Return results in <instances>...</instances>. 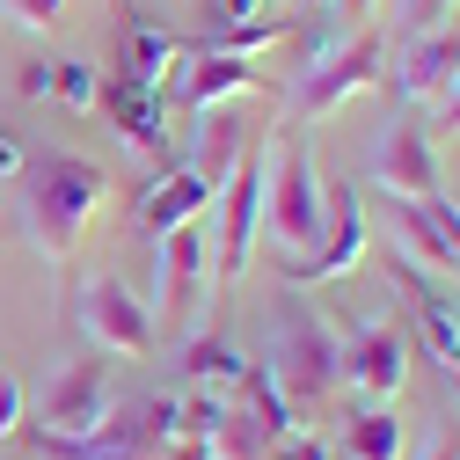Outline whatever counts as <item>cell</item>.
Wrapping results in <instances>:
<instances>
[{"label":"cell","mask_w":460,"mask_h":460,"mask_svg":"<svg viewBox=\"0 0 460 460\" xmlns=\"http://www.w3.org/2000/svg\"><path fill=\"white\" fill-rule=\"evenodd\" d=\"M15 190H22V226H30L44 263H74L81 234L110 205V176L95 161H81V154H30Z\"/></svg>","instance_id":"cell-1"},{"label":"cell","mask_w":460,"mask_h":460,"mask_svg":"<svg viewBox=\"0 0 460 460\" xmlns=\"http://www.w3.org/2000/svg\"><path fill=\"white\" fill-rule=\"evenodd\" d=\"M176 431H183V394H154V402H132V410H110V424H95L88 438L22 424V446L44 460H161V446Z\"/></svg>","instance_id":"cell-2"},{"label":"cell","mask_w":460,"mask_h":460,"mask_svg":"<svg viewBox=\"0 0 460 460\" xmlns=\"http://www.w3.org/2000/svg\"><path fill=\"white\" fill-rule=\"evenodd\" d=\"M263 373L278 380V394L293 402V417H300V431H307V417L336 394V329H329L322 314H307V307H285Z\"/></svg>","instance_id":"cell-3"},{"label":"cell","mask_w":460,"mask_h":460,"mask_svg":"<svg viewBox=\"0 0 460 460\" xmlns=\"http://www.w3.org/2000/svg\"><path fill=\"white\" fill-rule=\"evenodd\" d=\"M263 219L278 256H314L322 219H329V183L314 176V161L300 146H270V183H263Z\"/></svg>","instance_id":"cell-4"},{"label":"cell","mask_w":460,"mask_h":460,"mask_svg":"<svg viewBox=\"0 0 460 460\" xmlns=\"http://www.w3.org/2000/svg\"><path fill=\"white\" fill-rule=\"evenodd\" d=\"M380 74H387V37L366 22L358 37H343V44L322 51V59H307V74H300V88H293V118H300V125L336 118V110L351 102V95H366Z\"/></svg>","instance_id":"cell-5"},{"label":"cell","mask_w":460,"mask_h":460,"mask_svg":"<svg viewBox=\"0 0 460 460\" xmlns=\"http://www.w3.org/2000/svg\"><path fill=\"white\" fill-rule=\"evenodd\" d=\"M118 410V380L102 358H66L30 402V431H59V438H88L95 424H110Z\"/></svg>","instance_id":"cell-6"},{"label":"cell","mask_w":460,"mask_h":460,"mask_svg":"<svg viewBox=\"0 0 460 460\" xmlns=\"http://www.w3.org/2000/svg\"><path fill=\"white\" fill-rule=\"evenodd\" d=\"M402 373H410V343H402V329L358 314L351 329L336 336V387H351L358 410H387Z\"/></svg>","instance_id":"cell-7"},{"label":"cell","mask_w":460,"mask_h":460,"mask_svg":"<svg viewBox=\"0 0 460 460\" xmlns=\"http://www.w3.org/2000/svg\"><path fill=\"white\" fill-rule=\"evenodd\" d=\"M263 183H270V146L256 139L242 154V168L219 183V256H212V278H242L249 270V249H256V226H263Z\"/></svg>","instance_id":"cell-8"},{"label":"cell","mask_w":460,"mask_h":460,"mask_svg":"<svg viewBox=\"0 0 460 460\" xmlns=\"http://www.w3.org/2000/svg\"><path fill=\"white\" fill-rule=\"evenodd\" d=\"M74 322L102 343V351H118V358H146V351H154V314L139 307L132 285H125V278H110V270L81 278V293H74Z\"/></svg>","instance_id":"cell-9"},{"label":"cell","mask_w":460,"mask_h":460,"mask_svg":"<svg viewBox=\"0 0 460 460\" xmlns=\"http://www.w3.org/2000/svg\"><path fill=\"white\" fill-rule=\"evenodd\" d=\"M366 198L351 190V183H336L329 190V219H322V242H314V256H285L278 270L293 278V285H329V278H351L358 263H366V212H358Z\"/></svg>","instance_id":"cell-10"},{"label":"cell","mask_w":460,"mask_h":460,"mask_svg":"<svg viewBox=\"0 0 460 460\" xmlns=\"http://www.w3.org/2000/svg\"><path fill=\"white\" fill-rule=\"evenodd\" d=\"M460 81V37L431 30V37H402V59L387 66V88L402 102H446Z\"/></svg>","instance_id":"cell-11"},{"label":"cell","mask_w":460,"mask_h":460,"mask_svg":"<svg viewBox=\"0 0 460 460\" xmlns=\"http://www.w3.org/2000/svg\"><path fill=\"white\" fill-rule=\"evenodd\" d=\"M373 190L380 198H438V154H431V132L417 125H394L373 154Z\"/></svg>","instance_id":"cell-12"},{"label":"cell","mask_w":460,"mask_h":460,"mask_svg":"<svg viewBox=\"0 0 460 460\" xmlns=\"http://www.w3.org/2000/svg\"><path fill=\"white\" fill-rule=\"evenodd\" d=\"M205 270H212V249H205L198 226L161 234V314L168 322H190L205 307Z\"/></svg>","instance_id":"cell-13"},{"label":"cell","mask_w":460,"mask_h":460,"mask_svg":"<svg viewBox=\"0 0 460 460\" xmlns=\"http://www.w3.org/2000/svg\"><path fill=\"white\" fill-rule=\"evenodd\" d=\"M176 88H183L190 118H198V110H226L234 95H263V74H256V59H226V51H198V59H183Z\"/></svg>","instance_id":"cell-14"},{"label":"cell","mask_w":460,"mask_h":460,"mask_svg":"<svg viewBox=\"0 0 460 460\" xmlns=\"http://www.w3.org/2000/svg\"><path fill=\"white\" fill-rule=\"evenodd\" d=\"M168 95H154V88H132V81H102V118H110V132H118L125 146H139V154H168V110H161Z\"/></svg>","instance_id":"cell-15"},{"label":"cell","mask_w":460,"mask_h":460,"mask_svg":"<svg viewBox=\"0 0 460 460\" xmlns=\"http://www.w3.org/2000/svg\"><path fill=\"white\" fill-rule=\"evenodd\" d=\"M242 154H249V125L234 118V110H198V132H190V176L219 198V183L226 176H234V168H242Z\"/></svg>","instance_id":"cell-16"},{"label":"cell","mask_w":460,"mask_h":460,"mask_svg":"<svg viewBox=\"0 0 460 460\" xmlns=\"http://www.w3.org/2000/svg\"><path fill=\"white\" fill-rule=\"evenodd\" d=\"M176 74H183V44L168 37L161 22H125V37H118V81L161 95Z\"/></svg>","instance_id":"cell-17"},{"label":"cell","mask_w":460,"mask_h":460,"mask_svg":"<svg viewBox=\"0 0 460 460\" xmlns=\"http://www.w3.org/2000/svg\"><path fill=\"white\" fill-rule=\"evenodd\" d=\"M205 212H212V190L190 176V168H168V176L139 198V234L161 242V234H176V226H198Z\"/></svg>","instance_id":"cell-18"},{"label":"cell","mask_w":460,"mask_h":460,"mask_svg":"<svg viewBox=\"0 0 460 460\" xmlns=\"http://www.w3.org/2000/svg\"><path fill=\"white\" fill-rule=\"evenodd\" d=\"M394 285L417 300V336H424V351H431V358L460 380V314H453V307H438L424 285H417V263H394Z\"/></svg>","instance_id":"cell-19"},{"label":"cell","mask_w":460,"mask_h":460,"mask_svg":"<svg viewBox=\"0 0 460 460\" xmlns=\"http://www.w3.org/2000/svg\"><path fill=\"white\" fill-rule=\"evenodd\" d=\"M242 366H249V358H242L226 336H190V343H183V373H190L198 394H219V402H226L234 380H242Z\"/></svg>","instance_id":"cell-20"},{"label":"cell","mask_w":460,"mask_h":460,"mask_svg":"<svg viewBox=\"0 0 460 460\" xmlns=\"http://www.w3.org/2000/svg\"><path fill=\"white\" fill-rule=\"evenodd\" d=\"M387 212H394V234H402V249H410V263H431V270H453L460 278V256L446 249V234L431 226L424 198H387Z\"/></svg>","instance_id":"cell-21"},{"label":"cell","mask_w":460,"mask_h":460,"mask_svg":"<svg viewBox=\"0 0 460 460\" xmlns=\"http://www.w3.org/2000/svg\"><path fill=\"white\" fill-rule=\"evenodd\" d=\"M226 402H242V410H249V417H256V424L270 431V446L300 431V417H293V402L278 394V380H270L263 366H242V380H234V394H226Z\"/></svg>","instance_id":"cell-22"},{"label":"cell","mask_w":460,"mask_h":460,"mask_svg":"<svg viewBox=\"0 0 460 460\" xmlns=\"http://www.w3.org/2000/svg\"><path fill=\"white\" fill-rule=\"evenodd\" d=\"M205 446H212V460H263V446H270V431L242 410V402H219V417H212V431H205Z\"/></svg>","instance_id":"cell-23"},{"label":"cell","mask_w":460,"mask_h":460,"mask_svg":"<svg viewBox=\"0 0 460 460\" xmlns=\"http://www.w3.org/2000/svg\"><path fill=\"white\" fill-rule=\"evenodd\" d=\"M343 453H351V460H402V417L394 410H351V424H343Z\"/></svg>","instance_id":"cell-24"},{"label":"cell","mask_w":460,"mask_h":460,"mask_svg":"<svg viewBox=\"0 0 460 460\" xmlns=\"http://www.w3.org/2000/svg\"><path fill=\"white\" fill-rule=\"evenodd\" d=\"M205 44H219V37H234V30H249V22H263V0H205ZM198 44V51H205Z\"/></svg>","instance_id":"cell-25"},{"label":"cell","mask_w":460,"mask_h":460,"mask_svg":"<svg viewBox=\"0 0 460 460\" xmlns=\"http://www.w3.org/2000/svg\"><path fill=\"white\" fill-rule=\"evenodd\" d=\"M51 95H59L66 110H95L102 102V81L88 66H74V59H51Z\"/></svg>","instance_id":"cell-26"},{"label":"cell","mask_w":460,"mask_h":460,"mask_svg":"<svg viewBox=\"0 0 460 460\" xmlns=\"http://www.w3.org/2000/svg\"><path fill=\"white\" fill-rule=\"evenodd\" d=\"M453 0H402V37H431Z\"/></svg>","instance_id":"cell-27"},{"label":"cell","mask_w":460,"mask_h":460,"mask_svg":"<svg viewBox=\"0 0 460 460\" xmlns=\"http://www.w3.org/2000/svg\"><path fill=\"white\" fill-rule=\"evenodd\" d=\"M30 424V394H22V380H0V438H15Z\"/></svg>","instance_id":"cell-28"},{"label":"cell","mask_w":460,"mask_h":460,"mask_svg":"<svg viewBox=\"0 0 460 460\" xmlns=\"http://www.w3.org/2000/svg\"><path fill=\"white\" fill-rule=\"evenodd\" d=\"M0 8H8V15H22L30 30H51V22H59V8H66V0H0Z\"/></svg>","instance_id":"cell-29"},{"label":"cell","mask_w":460,"mask_h":460,"mask_svg":"<svg viewBox=\"0 0 460 460\" xmlns=\"http://www.w3.org/2000/svg\"><path fill=\"white\" fill-rule=\"evenodd\" d=\"M424 212H431V226H438V234H446V249L460 256V205H453V198H424Z\"/></svg>","instance_id":"cell-30"},{"label":"cell","mask_w":460,"mask_h":460,"mask_svg":"<svg viewBox=\"0 0 460 460\" xmlns=\"http://www.w3.org/2000/svg\"><path fill=\"white\" fill-rule=\"evenodd\" d=\"M270 460H329V446L322 438H307V431H293V438H278V453Z\"/></svg>","instance_id":"cell-31"},{"label":"cell","mask_w":460,"mask_h":460,"mask_svg":"<svg viewBox=\"0 0 460 460\" xmlns=\"http://www.w3.org/2000/svg\"><path fill=\"white\" fill-rule=\"evenodd\" d=\"M22 161H30V146H22L15 132H0V183H15V176H22Z\"/></svg>","instance_id":"cell-32"},{"label":"cell","mask_w":460,"mask_h":460,"mask_svg":"<svg viewBox=\"0 0 460 460\" xmlns=\"http://www.w3.org/2000/svg\"><path fill=\"white\" fill-rule=\"evenodd\" d=\"M161 460H212V446H205V438H168Z\"/></svg>","instance_id":"cell-33"},{"label":"cell","mask_w":460,"mask_h":460,"mask_svg":"<svg viewBox=\"0 0 460 460\" xmlns=\"http://www.w3.org/2000/svg\"><path fill=\"white\" fill-rule=\"evenodd\" d=\"M22 95L37 102V95H51V59H37V66H22Z\"/></svg>","instance_id":"cell-34"},{"label":"cell","mask_w":460,"mask_h":460,"mask_svg":"<svg viewBox=\"0 0 460 460\" xmlns=\"http://www.w3.org/2000/svg\"><path fill=\"white\" fill-rule=\"evenodd\" d=\"M438 132H460V81H453V95L438 102Z\"/></svg>","instance_id":"cell-35"},{"label":"cell","mask_w":460,"mask_h":460,"mask_svg":"<svg viewBox=\"0 0 460 460\" xmlns=\"http://www.w3.org/2000/svg\"><path fill=\"white\" fill-rule=\"evenodd\" d=\"M336 15H343V22H358V30H366V22H373V0H336Z\"/></svg>","instance_id":"cell-36"},{"label":"cell","mask_w":460,"mask_h":460,"mask_svg":"<svg viewBox=\"0 0 460 460\" xmlns=\"http://www.w3.org/2000/svg\"><path fill=\"white\" fill-rule=\"evenodd\" d=\"M431 460H460V438H446V446H438V453H431Z\"/></svg>","instance_id":"cell-37"}]
</instances>
